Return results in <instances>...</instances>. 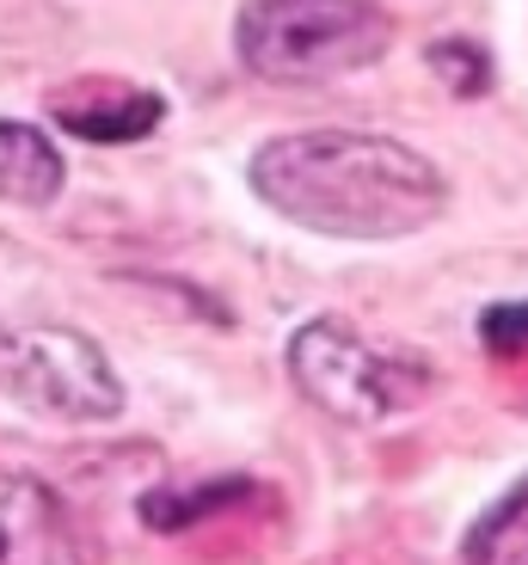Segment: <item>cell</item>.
I'll list each match as a JSON object with an SVG mask.
<instances>
[{
	"label": "cell",
	"mask_w": 528,
	"mask_h": 565,
	"mask_svg": "<svg viewBox=\"0 0 528 565\" xmlns=\"http://www.w3.org/2000/svg\"><path fill=\"white\" fill-rule=\"evenodd\" d=\"M252 191L332 241H406L443 215L449 184L418 148L369 129H301L252 154Z\"/></svg>",
	"instance_id": "cell-1"
},
{
	"label": "cell",
	"mask_w": 528,
	"mask_h": 565,
	"mask_svg": "<svg viewBox=\"0 0 528 565\" xmlns=\"http://www.w3.org/2000/svg\"><path fill=\"white\" fill-rule=\"evenodd\" d=\"M394 43V19L375 0H246L234 19L240 62L271 86H320L369 68Z\"/></svg>",
	"instance_id": "cell-2"
},
{
	"label": "cell",
	"mask_w": 528,
	"mask_h": 565,
	"mask_svg": "<svg viewBox=\"0 0 528 565\" xmlns=\"http://www.w3.org/2000/svg\"><path fill=\"white\" fill-rule=\"evenodd\" d=\"M289 375L326 418L381 424L430 394V369L406 351H381L344 320H308L289 339Z\"/></svg>",
	"instance_id": "cell-3"
},
{
	"label": "cell",
	"mask_w": 528,
	"mask_h": 565,
	"mask_svg": "<svg viewBox=\"0 0 528 565\" xmlns=\"http://www.w3.org/2000/svg\"><path fill=\"white\" fill-rule=\"evenodd\" d=\"M0 394L37 412V418H62V424H105L123 412L117 369L74 326L0 332Z\"/></svg>",
	"instance_id": "cell-4"
},
{
	"label": "cell",
	"mask_w": 528,
	"mask_h": 565,
	"mask_svg": "<svg viewBox=\"0 0 528 565\" xmlns=\"http://www.w3.org/2000/svg\"><path fill=\"white\" fill-rule=\"evenodd\" d=\"M160 117H166L160 93H129V86H93L56 99V124L80 141H142Z\"/></svg>",
	"instance_id": "cell-5"
},
{
	"label": "cell",
	"mask_w": 528,
	"mask_h": 565,
	"mask_svg": "<svg viewBox=\"0 0 528 565\" xmlns=\"http://www.w3.org/2000/svg\"><path fill=\"white\" fill-rule=\"evenodd\" d=\"M62 167L56 141L31 124H0V203H19V210H43V203L62 198Z\"/></svg>",
	"instance_id": "cell-6"
},
{
	"label": "cell",
	"mask_w": 528,
	"mask_h": 565,
	"mask_svg": "<svg viewBox=\"0 0 528 565\" xmlns=\"http://www.w3.org/2000/svg\"><path fill=\"white\" fill-rule=\"evenodd\" d=\"M467 565H528V480L473 523Z\"/></svg>",
	"instance_id": "cell-7"
},
{
	"label": "cell",
	"mask_w": 528,
	"mask_h": 565,
	"mask_svg": "<svg viewBox=\"0 0 528 565\" xmlns=\"http://www.w3.org/2000/svg\"><path fill=\"white\" fill-rule=\"evenodd\" d=\"M246 486H203V492H154V498H142V523L148 529H185V523H197V516H209V510H222V504H234Z\"/></svg>",
	"instance_id": "cell-8"
},
{
	"label": "cell",
	"mask_w": 528,
	"mask_h": 565,
	"mask_svg": "<svg viewBox=\"0 0 528 565\" xmlns=\"http://www.w3.org/2000/svg\"><path fill=\"white\" fill-rule=\"evenodd\" d=\"M430 68L443 74V81L455 86L461 99H467V93H479V86L492 81L486 56H479V50H473V43H437V50H430Z\"/></svg>",
	"instance_id": "cell-9"
},
{
	"label": "cell",
	"mask_w": 528,
	"mask_h": 565,
	"mask_svg": "<svg viewBox=\"0 0 528 565\" xmlns=\"http://www.w3.org/2000/svg\"><path fill=\"white\" fill-rule=\"evenodd\" d=\"M479 339L492 351H522L528 344V301H498V308L479 313Z\"/></svg>",
	"instance_id": "cell-10"
},
{
	"label": "cell",
	"mask_w": 528,
	"mask_h": 565,
	"mask_svg": "<svg viewBox=\"0 0 528 565\" xmlns=\"http://www.w3.org/2000/svg\"><path fill=\"white\" fill-rule=\"evenodd\" d=\"M0 559H7V529H0Z\"/></svg>",
	"instance_id": "cell-11"
}]
</instances>
